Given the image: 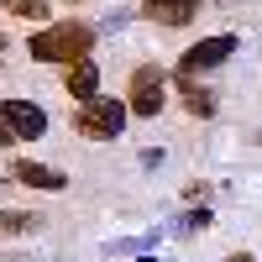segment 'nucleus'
<instances>
[{
	"instance_id": "20e7f679",
	"label": "nucleus",
	"mask_w": 262,
	"mask_h": 262,
	"mask_svg": "<svg viewBox=\"0 0 262 262\" xmlns=\"http://www.w3.org/2000/svg\"><path fill=\"white\" fill-rule=\"evenodd\" d=\"M231 53H236V37H231V32H221V37H205V42H194V48L179 58V74H184V79H194L200 69H215V63H226Z\"/></svg>"
},
{
	"instance_id": "f8f14e48",
	"label": "nucleus",
	"mask_w": 262,
	"mask_h": 262,
	"mask_svg": "<svg viewBox=\"0 0 262 262\" xmlns=\"http://www.w3.org/2000/svg\"><path fill=\"white\" fill-rule=\"evenodd\" d=\"M210 226V210H200V215H184V231H205Z\"/></svg>"
},
{
	"instance_id": "ddd939ff",
	"label": "nucleus",
	"mask_w": 262,
	"mask_h": 262,
	"mask_svg": "<svg viewBox=\"0 0 262 262\" xmlns=\"http://www.w3.org/2000/svg\"><path fill=\"white\" fill-rule=\"evenodd\" d=\"M16 137H11V126H6V116H0V147H11Z\"/></svg>"
},
{
	"instance_id": "423d86ee",
	"label": "nucleus",
	"mask_w": 262,
	"mask_h": 262,
	"mask_svg": "<svg viewBox=\"0 0 262 262\" xmlns=\"http://www.w3.org/2000/svg\"><path fill=\"white\" fill-rule=\"evenodd\" d=\"M11 179H16V184H27V189H48V194L69 189V173H63V168L32 163V158H16V163H11Z\"/></svg>"
},
{
	"instance_id": "9b49d317",
	"label": "nucleus",
	"mask_w": 262,
	"mask_h": 262,
	"mask_svg": "<svg viewBox=\"0 0 262 262\" xmlns=\"http://www.w3.org/2000/svg\"><path fill=\"white\" fill-rule=\"evenodd\" d=\"M42 221L37 215H11V210H0V231H37Z\"/></svg>"
},
{
	"instance_id": "7ed1b4c3",
	"label": "nucleus",
	"mask_w": 262,
	"mask_h": 262,
	"mask_svg": "<svg viewBox=\"0 0 262 262\" xmlns=\"http://www.w3.org/2000/svg\"><path fill=\"white\" fill-rule=\"evenodd\" d=\"M126 105H131V116H158L163 111V69L142 63L126 84Z\"/></svg>"
},
{
	"instance_id": "1a4fd4ad",
	"label": "nucleus",
	"mask_w": 262,
	"mask_h": 262,
	"mask_svg": "<svg viewBox=\"0 0 262 262\" xmlns=\"http://www.w3.org/2000/svg\"><path fill=\"white\" fill-rule=\"evenodd\" d=\"M184 105H189V116H215V95L200 90V84H184Z\"/></svg>"
},
{
	"instance_id": "6e6552de",
	"label": "nucleus",
	"mask_w": 262,
	"mask_h": 262,
	"mask_svg": "<svg viewBox=\"0 0 262 262\" xmlns=\"http://www.w3.org/2000/svg\"><path fill=\"white\" fill-rule=\"evenodd\" d=\"M63 84H69V95H74V100H95V95H100V63H95V58L74 63V69L63 74Z\"/></svg>"
},
{
	"instance_id": "f257e3e1",
	"label": "nucleus",
	"mask_w": 262,
	"mask_h": 262,
	"mask_svg": "<svg viewBox=\"0 0 262 262\" xmlns=\"http://www.w3.org/2000/svg\"><path fill=\"white\" fill-rule=\"evenodd\" d=\"M90 48H95V32L84 27V21H58V27L32 37V58L37 63H69L74 69V63L90 58Z\"/></svg>"
},
{
	"instance_id": "4468645a",
	"label": "nucleus",
	"mask_w": 262,
	"mask_h": 262,
	"mask_svg": "<svg viewBox=\"0 0 262 262\" xmlns=\"http://www.w3.org/2000/svg\"><path fill=\"white\" fill-rule=\"evenodd\" d=\"M231 262H257V257L252 252H231Z\"/></svg>"
},
{
	"instance_id": "f03ea898",
	"label": "nucleus",
	"mask_w": 262,
	"mask_h": 262,
	"mask_svg": "<svg viewBox=\"0 0 262 262\" xmlns=\"http://www.w3.org/2000/svg\"><path fill=\"white\" fill-rule=\"evenodd\" d=\"M126 116H131V105H121V100H84L79 105V116H74V131L79 137H95V142H116L121 137V126H126Z\"/></svg>"
},
{
	"instance_id": "2eb2a0df",
	"label": "nucleus",
	"mask_w": 262,
	"mask_h": 262,
	"mask_svg": "<svg viewBox=\"0 0 262 262\" xmlns=\"http://www.w3.org/2000/svg\"><path fill=\"white\" fill-rule=\"evenodd\" d=\"M0 53H6V37H0Z\"/></svg>"
},
{
	"instance_id": "0eeeda50",
	"label": "nucleus",
	"mask_w": 262,
	"mask_h": 262,
	"mask_svg": "<svg viewBox=\"0 0 262 262\" xmlns=\"http://www.w3.org/2000/svg\"><path fill=\"white\" fill-rule=\"evenodd\" d=\"M200 6H205V0H147V6H142V16L163 21V27H184V21H194V16H200Z\"/></svg>"
},
{
	"instance_id": "39448f33",
	"label": "nucleus",
	"mask_w": 262,
	"mask_h": 262,
	"mask_svg": "<svg viewBox=\"0 0 262 262\" xmlns=\"http://www.w3.org/2000/svg\"><path fill=\"white\" fill-rule=\"evenodd\" d=\"M0 116H6V126H11L16 142H37L42 131H48V116H42V105H32V100H6Z\"/></svg>"
},
{
	"instance_id": "9d476101",
	"label": "nucleus",
	"mask_w": 262,
	"mask_h": 262,
	"mask_svg": "<svg viewBox=\"0 0 262 262\" xmlns=\"http://www.w3.org/2000/svg\"><path fill=\"white\" fill-rule=\"evenodd\" d=\"M11 16H27V21H42L48 16V0H6Z\"/></svg>"
}]
</instances>
